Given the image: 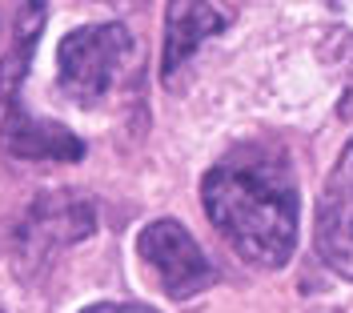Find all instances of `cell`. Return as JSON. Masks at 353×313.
I'll use <instances>...</instances> for the list:
<instances>
[{
  "label": "cell",
  "mask_w": 353,
  "mask_h": 313,
  "mask_svg": "<svg viewBox=\"0 0 353 313\" xmlns=\"http://www.w3.org/2000/svg\"><path fill=\"white\" fill-rule=\"evenodd\" d=\"M209 221L249 265L281 269L297 245V189L285 165L265 156H229L201 181Z\"/></svg>",
  "instance_id": "obj_1"
},
{
  "label": "cell",
  "mask_w": 353,
  "mask_h": 313,
  "mask_svg": "<svg viewBox=\"0 0 353 313\" xmlns=\"http://www.w3.org/2000/svg\"><path fill=\"white\" fill-rule=\"evenodd\" d=\"M132 57H137V41L129 37L125 24H81L57 48L61 89L77 105L92 109L117 89V81L129 72Z\"/></svg>",
  "instance_id": "obj_2"
},
{
  "label": "cell",
  "mask_w": 353,
  "mask_h": 313,
  "mask_svg": "<svg viewBox=\"0 0 353 313\" xmlns=\"http://www.w3.org/2000/svg\"><path fill=\"white\" fill-rule=\"evenodd\" d=\"M137 257L153 269V277L161 281V290L185 301L193 293L209 290L213 285V265L205 257V249L193 241V233L185 229L173 217H161V221H149L137 237Z\"/></svg>",
  "instance_id": "obj_3"
},
{
  "label": "cell",
  "mask_w": 353,
  "mask_h": 313,
  "mask_svg": "<svg viewBox=\"0 0 353 313\" xmlns=\"http://www.w3.org/2000/svg\"><path fill=\"white\" fill-rule=\"evenodd\" d=\"M92 229H97V213L81 193H41L17 229V249L24 261L41 265L57 249L85 241Z\"/></svg>",
  "instance_id": "obj_4"
},
{
  "label": "cell",
  "mask_w": 353,
  "mask_h": 313,
  "mask_svg": "<svg viewBox=\"0 0 353 313\" xmlns=\"http://www.w3.org/2000/svg\"><path fill=\"white\" fill-rule=\"evenodd\" d=\"M313 245L317 257L337 273L353 281V137L341 149L337 165L321 185L317 197V221H313Z\"/></svg>",
  "instance_id": "obj_5"
},
{
  "label": "cell",
  "mask_w": 353,
  "mask_h": 313,
  "mask_svg": "<svg viewBox=\"0 0 353 313\" xmlns=\"http://www.w3.org/2000/svg\"><path fill=\"white\" fill-rule=\"evenodd\" d=\"M0 153L12 161H61V165H68V161L85 156V141L57 121L24 112L12 101V109L0 125Z\"/></svg>",
  "instance_id": "obj_6"
},
{
  "label": "cell",
  "mask_w": 353,
  "mask_h": 313,
  "mask_svg": "<svg viewBox=\"0 0 353 313\" xmlns=\"http://www.w3.org/2000/svg\"><path fill=\"white\" fill-rule=\"evenodd\" d=\"M225 28V17L209 0H169L165 8V45H161V72L173 81V72L201 48L205 37Z\"/></svg>",
  "instance_id": "obj_7"
},
{
  "label": "cell",
  "mask_w": 353,
  "mask_h": 313,
  "mask_svg": "<svg viewBox=\"0 0 353 313\" xmlns=\"http://www.w3.org/2000/svg\"><path fill=\"white\" fill-rule=\"evenodd\" d=\"M44 21H48V0H17L12 4V45L0 61V97L17 101V89L28 77L32 52L41 45Z\"/></svg>",
  "instance_id": "obj_8"
},
{
  "label": "cell",
  "mask_w": 353,
  "mask_h": 313,
  "mask_svg": "<svg viewBox=\"0 0 353 313\" xmlns=\"http://www.w3.org/2000/svg\"><path fill=\"white\" fill-rule=\"evenodd\" d=\"M81 313H157L153 305H141V301H97Z\"/></svg>",
  "instance_id": "obj_9"
}]
</instances>
